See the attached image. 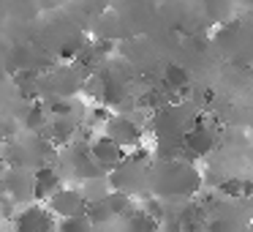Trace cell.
Instances as JSON below:
<instances>
[{
    "instance_id": "cell-6",
    "label": "cell",
    "mask_w": 253,
    "mask_h": 232,
    "mask_svg": "<svg viewBox=\"0 0 253 232\" xmlns=\"http://www.w3.org/2000/svg\"><path fill=\"white\" fill-rule=\"evenodd\" d=\"M6 137H8V128H6V123L0 120V142H3V139H6Z\"/></svg>"
},
{
    "instance_id": "cell-3",
    "label": "cell",
    "mask_w": 253,
    "mask_h": 232,
    "mask_svg": "<svg viewBox=\"0 0 253 232\" xmlns=\"http://www.w3.org/2000/svg\"><path fill=\"white\" fill-rule=\"evenodd\" d=\"M101 131H106L115 142H120L126 150H131L133 145H142L144 142V128L142 123H136L131 115H112L109 123H106Z\"/></svg>"
},
{
    "instance_id": "cell-2",
    "label": "cell",
    "mask_w": 253,
    "mask_h": 232,
    "mask_svg": "<svg viewBox=\"0 0 253 232\" xmlns=\"http://www.w3.org/2000/svg\"><path fill=\"white\" fill-rule=\"evenodd\" d=\"M46 208H49L57 219H66V216L84 213V210H87V199H84V194L79 186H60L49 199H46Z\"/></svg>"
},
{
    "instance_id": "cell-5",
    "label": "cell",
    "mask_w": 253,
    "mask_h": 232,
    "mask_svg": "<svg viewBox=\"0 0 253 232\" xmlns=\"http://www.w3.org/2000/svg\"><path fill=\"white\" fill-rule=\"evenodd\" d=\"M30 186H33V199L46 202V199H49L52 194L63 186L60 172H57L55 167H39V170H36V175H33V180H30Z\"/></svg>"
},
{
    "instance_id": "cell-1",
    "label": "cell",
    "mask_w": 253,
    "mask_h": 232,
    "mask_svg": "<svg viewBox=\"0 0 253 232\" xmlns=\"http://www.w3.org/2000/svg\"><path fill=\"white\" fill-rule=\"evenodd\" d=\"M87 145H90V153H93V159L98 161V167H101L104 172H112L115 167H120L123 161H126V156H128V150L123 148L120 142H115V139H112L106 131H98Z\"/></svg>"
},
{
    "instance_id": "cell-4",
    "label": "cell",
    "mask_w": 253,
    "mask_h": 232,
    "mask_svg": "<svg viewBox=\"0 0 253 232\" xmlns=\"http://www.w3.org/2000/svg\"><path fill=\"white\" fill-rule=\"evenodd\" d=\"M14 227H17V230H55L57 216L46 208V202H39V199H36L33 205L22 208L14 216Z\"/></svg>"
}]
</instances>
